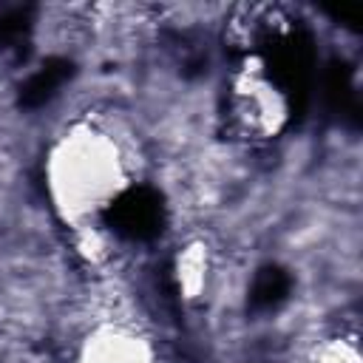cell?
Masks as SVG:
<instances>
[{"label": "cell", "instance_id": "obj_6", "mask_svg": "<svg viewBox=\"0 0 363 363\" xmlns=\"http://www.w3.org/2000/svg\"><path fill=\"white\" fill-rule=\"evenodd\" d=\"M34 26V9L31 6H14L0 14V51L20 48Z\"/></svg>", "mask_w": 363, "mask_h": 363}, {"label": "cell", "instance_id": "obj_1", "mask_svg": "<svg viewBox=\"0 0 363 363\" xmlns=\"http://www.w3.org/2000/svg\"><path fill=\"white\" fill-rule=\"evenodd\" d=\"M264 62L269 71V79L281 88L289 105V116L301 119L309 105L312 91V68H315V48L306 31H292L286 37H278L267 45Z\"/></svg>", "mask_w": 363, "mask_h": 363}, {"label": "cell", "instance_id": "obj_3", "mask_svg": "<svg viewBox=\"0 0 363 363\" xmlns=\"http://www.w3.org/2000/svg\"><path fill=\"white\" fill-rule=\"evenodd\" d=\"M74 65L62 57H51L20 85V105L23 108H43L57 96V91L71 79Z\"/></svg>", "mask_w": 363, "mask_h": 363}, {"label": "cell", "instance_id": "obj_4", "mask_svg": "<svg viewBox=\"0 0 363 363\" xmlns=\"http://www.w3.org/2000/svg\"><path fill=\"white\" fill-rule=\"evenodd\" d=\"M323 96H326V108L335 116H346L354 119L360 116V105H357V91L352 85V74L343 62H332L323 79Z\"/></svg>", "mask_w": 363, "mask_h": 363}, {"label": "cell", "instance_id": "obj_5", "mask_svg": "<svg viewBox=\"0 0 363 363\" xmlns=\"http://www.w3.org/2000/svg\"><path fill=\"white\" fill-rule=\"evenodd\" d=\"M292 289V278L286 269L281 267H264L258 269L252 286H250V309L264 312V309H275L278 303L286 301Z\"/></svg>", "mask_w": 363, "mask_h": 363}, {"label": "cell", "instance_id": "obj_2", "mask_svg": "<svg viewBox=\"0 0 363 363\" xmlns=\"http://www.w3.org/2000/svg\"><path fill=\"white\" fill-rule=\"evenodd\" d=\"M108 230L128 241H150L164 227V201L153 187H130L119 193L102 213Z\"/></svg>", "mask_w": 363, "mask_h": 363}]
</instances>
